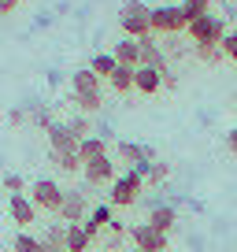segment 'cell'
<instances>
[{"label":"cell","mask_w":237,"mask_h":252,"mask_svg":"<svg viewBox=\"0 0 237 252\" xmlns=\"http://www.w3.org/2000/svg\"><path fill=\"white\" fill-rule=\"evenodd\" d=\"M71 89H74V104H78L86 115H93V111L104 108V96H100V78H96L89 67H82V71L71 74Z\"/></svg>","instance_id":"1"},{"label":"cell","mask_w":237,"mask_h":252,"mask_svg":"<svg viewBox=\"0 0 237 252\" xmlns=\"http://www.w3.org/2000/svg\"><path fill=\"white\" fill-rule=\"evenodd\" d=\"M118 30L126 33V37H145V33H152V8L145 0H126V4L118 8Z\"/></svg>","instance_id":"2"},{"label":"cell","mask_w":237,"mask_h":252,"mask_svg":"<svg viewBox=\"0 0 237 252\" xmlns=\"http://www.w3.org/2000/svg\"><path fill=\"white\" fill-rule=\"evenodd\" d=\"M189 26L182 4H159L152 8V33H163V37H178V33Z\"/></svg>","instance_id":"3"},{"label":"cell","mask_w":237,"mask_h":252,"mask_svg":"<svg viewBox=\"0 0 237 252\" xmlns=\"http://www.w3.org/2000/svg\"><path fill=\"white\" fill-rule=\"evenodd\" d=\"M185 33L193 37V45H219V41L226 37V19H219L215 11H207V15L193 19V23L185 26Z\"/></svg>","instance_id":"4"},{"label":"cell","mask_w":237,"mask_h":252,"mask_svg":"<svg viewBox=\"0 0 237 252\" xmlns=\"http://www.w3.org/2000/svg\"><path fill=\"white\" fill-rule=\"evenodd\" d=\"M141 193H145V178L134 174V171H126V174H115L108 197H111V208H130V204H137Z\"/></svg>","instance_id":"5"},{"label":"cell","mask_w":237,"mask_h":252,"mask_svg":"<svg viewBox=\"0 0 237 252\" xmlns=\"http://www.w3.org/2000/svg\"><path fill=\"white\" fill-rule=\"evenodd\" d=\"M26 197L33 200V208L37 212H59V204H63V189H59V182H52V178H37L30 186V193Z\"/></svg>","instance_id":"6"},{"label":"cell","mask_w":237,"mask_h":252,"mask_svg":"<svg viewBox=\"0 0 237 252\" xmlns=\"http://www.w3.org/2000/svg\"><path fill=\"white\" fill-rule=\"evenodd\" d=\"M86 212H89V200L82 189H63V204H59V219L63 222H86Z\"/></svg>","instance_id":"7"},{"label":"cell","mask_w":237,"mask_h":252,"mask_svg":"<svg viewBox=\"0 0 237 252\" xmlns=\"http://www.w3.org/2000/svg\"><path fill=\"white\" fill-rule=\"evenodd\" d=\"M48 152H52V156H71V152H78V137L71 134L67 123L48 126Z\"/></svg>","instance_id":"8"},{"label":"cell","mask_w":237,"mask_h":252,"mask_svg":"<svg viewBox=\"0 0 237 252\" xmlns=\"http://www.w3.org/2000/svg\"><path fill=\"white\" fill-rule=\"evenodd\" d=\"M130 234H134L137 252H167V234H159V230L148 226V222H137Z\"/></svg>","instance_id":"9"},{"label":"cell","mask_w":237,"mask_h":252,"mask_svg":"<svg viewBox=\"0 0 237 252\" xmlns=\"http://www.w3.org/2000/svg\"><path fill=\"white\" fill-rule=\"evenodd\" d=\"M82 174H86L89 186H104V182H115V159L104 152V156L89 159V163H82Z\"/></svg>","instance_id":"10"},{"label":"cell","mask_w":237,"mask_h":252,"mask_svg":"<svg viewBox=\"0 0 237 252\" xmlns=\"http://www.w3.org/2000/svg\"><path fill=\"white\" fill-rule=\"evenodd\" d=\"M8 212H11V219H15V226H33V219H37V208H33V200L26 197V193H11Z\"/></svg>","instance_id":"11"},{"label":"cell","mask_w":237,"mask_h":252,"mask_svg":"<svg viewBox=\"0 0 237 252\" xmlns=\"http://www.w3.org/2000/svg\"><path fill=\"white\" fill-rule=\"evenodd\" d=\"M137 48H141V67H156V71H163V67H167V56H163V48L156 45V33L137 37Z\"/></svg>","instance_id":"12"},{"label":"cell","mask_w":237,"mask_h":252,"mask_svg":"<svg viewBox=\"0 0 237 252\" xmlns=\"http://www.w3.org/2000/svg\"><path fill=\"white\" fill-rule=\"evenodd\" d=\"M134 89L145 93V96L159 93V89H163V74H159L156 67H134Z\"/></svg>","instance_id":"13"},{"label":"cell","mask_w":237,"mask_h":252,"mask_svg":"<svg viewBox=\"0 0 237 252\" xmlns=\"http://www.w3.org/2000/svg\"><path fill=\"white\" fill-rule=\"evenodd\" d=\"M145 222H148V226H156L159 234H171V230L178 226V212H174L171 204H152V208H148V219H145Z\"/></svg>","instance_id":"14"},{"label":"cell","mask_w":237,"mask_h":252,"mask_svg":"<svg viewBox=\"0 0 237 252\" xmlns=\"http://www.w3.org/2000/svg\"><path fill=\"white\" fill-rule=\"evenodd\" d=\"M118 67H141V48H137V37H118V45L111 48Z\"/></svg>","instance_id":"15"},{"label":"cell","mask_w":237,"mask_h":252,"mask_svg":"<svg viewBox=\"0 0 237 252\" xmlns=\"http://www.w3.org/2000/svg\"><path fill=\"white\" fill-rule=\"evenodd\" d=\"M115 152L126 159L130 167H137V163H152V159H156V152H152L148 145H134V141H118V145H115Z\"/></svg>","instance_id":"16"},{"label":"cell","mask_w":237,"mask_h":252,"mask_svg":"<svg viewBox=\"0 0 237 252\" xmlns=\"http://www.w3.org/2000/svg\"><path fill=\"white\" fill-rule=\"evenodd\" d=\"M111 219H115V215H111V204H93V208H89V219L82 222V226H86L89 237H96V234H100V226H108Z\"/></svg>","instance_id":"17"},{"label":"cell","mask_w":237,"mask_h":252,"mask_svg":"<svg viewBox=\"0 0 237 252\" xmlns=\"http://www.w3.org/2000/svg\"><path fill=\"white\" fill-rule=\"evenodd\" d=\"M89 241H93V237L86 234V226H82V222H67V234H63V249H67V252H86Z\"/></svg>","instance_id":"18"},{"label":"cell","mask_w":237,"mask_h":252,"mask_svg":"<svg viewBox=\"0 0 237 252\" xmlns=\"http://www.w3.org/2000/svg\"><path fill=\"white\" fill-rule=\"evenodd\" d=\"M104 152H108V141H104V137H82L78 141V156H82V163H89V159H96V156H104Z\"/></svg>","instance_id":"19"},{"label":"cell","mask_w":237,"mask_h":252,"mask_svg":"<svg viewBox=\"0 0 237 252\" xmlns=\"http://www.w3.org/2000/svg\"><path fill=\"white\" fill-rule=\"evenodd\" d=\"M111 89H115V93H130V89H134V67H118L115 63V71H111Z\"/></svg>","instance_id":"20"},{"label":"cell","mask_w":237,"mask_h":252,"mask_svg":"<svg viewBox=\"0 0 237 252\" xmlns=\"http://www.w3.org/2000/svg\"><path fill=\"white\" fill-rule=\"evenodd\" d=\"M89 71H93L100 82L111 78V71H115V56H111V52H96L93 60H89Z\"/></svg>","instance_id":"21"},{"label":"cell","mask_w":237,"mask_h":252,"mask_svg":"<svg viewBox=\"0 0 237 252\" xmlns=\"http://www.w3.org/2000/svg\"><path fill=\"white\" fill-rule=\"evenodd\" d=\"M11 249H15V252H41V237H33L30 230H23V234H15Z\"/></svg>","instance_id":"22"},{"label":"cell","mask_w":237,"mask_h":252,"mask_svg":"<svg viewBox=\"0 0 237 252\" xmlns=\"http://www.w3.org/2000/svg\"><path fill=\"white\" fill-rule=\"evenodd\" d=\"M193 52H197V60L207 63V67H211V63H219V60H226L219 45H193Z\"/></svg>","instance_id":"23"},{"label":"cell","mask_w":237,"mask_h":252,"mask_svg":"<svg viewBox=\"0 0 237 252\" xmlns=\"http://www.w3.org/2000/svg\"><path fill=\"white\" fill-rule=\"evenodd\" d=\"M182 11H185V19H200V15H207L211 11V0H182Z\"/></svg>","instance_id":"24"},{"label":"cell","mask_w":237,"mask_h":252,"mask_svg":"<svg viewBox=\"0 0 237 252\" xmlns=\"http://www.w3.org/2000/svg\"><path fill=\"white\" fill-rule=\"evenodd\" d=\"M52 163L59 167V171H67V174L82 171V156H78V152H71V156H52Z\"/></svg>","instance_id":"25"},{"label":"cell","mask_w":237,"mask_h":252,"mask_svg":"<svg viewBox=\"0 0 237 252\" xmlns=\"http://www.w3.org/2000/svg\"><path fill=\"white\" fill-rule=\"evenodd\" d=\"M167 174H171V167L167 163H148V174H145V182H148V186H159V182H167Z\"/></svg>","instance_id":"26"},{"label":"cell","mask_w":237,"mask_h":252,"mask_svg":"<svg viewBox=\"0 0 237 252\" xmlns=\"http://www.w3.org/2000/svg\"><path fill=\"white\" fill-rule=\"evenodd\" d=\"M219 48H222V56H226L230 63H237V33L234 30H226V37L219 41Z\"/></svg>","instance_id":"27"},{"label":"cell","mask_w":237,"mask_h":252,"mask_svg":"<svg viewBox=\"0 0 237 252\" xmlns=\"http://www.w3.org/2000/svg\"><path fill=\"white\" fill-rule=\"evenodd\" d=\"M33 123H37V126H45V130H48V126L56 123V119H52V111H48L45 104H37V108H33Z\"/></svg>","instance_id":"28"},{"label":"cell","mask_w":237,"mask_h":252,"mask_svg":"<svg viewBox=\"0 0 237 252\" xmlns=\"http://www.w3.org/2000/svg\"><path fill=\"white\" fill-rule=\"evenodd\" d=\"M67 126H71V134L78 137V141H82V137H89V119H86V115H82V119H71Z\"/></svg>","instance_id":"29"},{"label":"cell","mask_w":237,"mask_h":252,"mask_svg":"<svg viewBox=\"0 0 237 252\" xmlns=\"http://www.w3.org/2000/svg\"><path fill=\"white\" fill-rule=\"evenodd\" d=\"M159 74H163V89H178V74H174L171 67H163Z\"/></svg>","instance_id":"30"},{"label":"cell","mask_w":237,"mask_h":252,"mask_svg":"<svg viewBox=\"0 0 237 252\" xmlns=\"http://www.w3.org/2000/svg\"><path fill=\"white\" fill-rule=\"evenodd\" d=\"M41 252H67L63 241H48V237H41Z\"/></svg>","instance_id":"31"},{"label":"cell","mask_w":237,"mask_h":252,"mask_svg":"<svg viewBox=\"0 0 237 252\" xmlns=\"http://www.w3.org/2000/svg\"><path fill=\"white\" fill-rule=\"evenodd\" d=\"M4 186H8L11 193H23V178H19V174H8V178H4Z\"/></svg>","instance_id":"32"},{"label":"cell","mask_w":237,"mask_h":252,"mask_svg":"<svg viewBox=\"0 0 237 252\" xmlns=\"http://www.w3.org/2000/svg\"><path fill=\"white\" fill-rule=\"evenodd\" d=\"M19 4H23V0H0V15H11Z\"/></svg>","instance_id":"33"},{"label":"cell","mask_w":237,"mask_h":252,"mask_svg":"<svg viewBox=\"0 0 237 252\" xmlns=\"http://www.w3.org/2000/svg\"><path fill=\"white\" fill-rule=\"evenodd\" d=\"M226 149H230V152H234V156H237V126H234V130H230V134H226Z\"/></svg>","instance_id":"34"},{"label":"cell","mask_w":237,"mask_h":252,"mask_svg":"<svg viewBox=\"0 0 237 252\" xmlns=\"http://www.w3.org/2000/svg\"><path fill=\"white\" fill-rule=\"evenodd\" d=\"M234 104H237V93H234Z\"/></svg>","instance_id":"35"},{"label":"cell","mask_w":237,"mask_h":252,"mask_svg":"<svg viewBox=\"0 0 237 252\" xmlns=\"http://www.w3.org/2000/svg\"><path fill=\"white\" fill-rule=\"evenodd\" d=\"M234 33H237V30H234Z\"/></svg>","instance_id":"36"},{"label":"cell","mask_w":237,"mask_h":252,"mask_svg":"<svg viewBox=\"0 0 237 252\" xmlns=\"http://www.w3.org/2000/svg\"><path fill=\"white\" fill-rule=\"evenodd\" d=\"M134 252H137V249H134Z\"/></svg>","instance_id":"37"}]
</instances>
